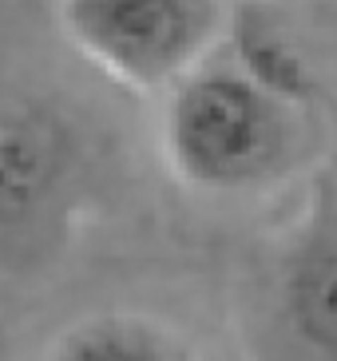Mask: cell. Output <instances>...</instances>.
Here are the masks:
<instances>
[{
  "label": "cell",
  "mask_w": 337,
  "mask_h": 361,
  "mask_svg": "<svg viewBox=\"0 0 337 361\" xmlns=\"http://www.w3.org/2000/svg\"><path fill=\"white\" fill-rule=\"evenodd\" d=\"M163 96V155L195 191H258L294 159L298 107L266 92L238 64L211 68L202 60Z\"/></svg>",
  "instance_id": "cell-1"
},
{
  "label": "cell",
  "mask_w": 337,
  "mask_h": 361,
  "mask_svg": "<svg viewBox=\"0 0 337 361\" xmlns=\"http://www.w3.org/2000/svg\"><path fill=\"white\" fill-rule=\"evenodd\" d=\"M226 0H60V28L107 80L167 92L226 36Z\"/></svg>",
  "instance_id": "cell-2"
},
{
  "label": "cell",
  "mask_w": 337,
  "mask_h": 361,
  "mask_svg": "<svg viewBox=\"0 0 337 361\" xmlns=\"http://www.w3.org/2000/svg\"><path fill=\"white\" fill-rule=\"evenodd\" d=\"M75 171L72 128L40 104H0V234L48 219Z\"/></svg>",
  "instance_id": "cell-3"
},
{
  "label": "cell",
  "mask_w": 337,
  "mask_h": 361,
  "mask_svg": "<svg viewBox=\"0 0 337 361\" xmlns=\"http://www.w3.org/2000/svg\"><path fill=\"white\" fill-rule=\"evenodd\" d=\"M282 314L306 350L337 357V202L314 207L286 255Z\"/></svg>",
  "instance_id": "cell-4"
},
{
  "label": "cell",
  "mask_w": 337,
  "mask_h": 361,
  "mask_svg": "<svg viewBox=\"0 0 337 361\" xmlns=\"http://www.w3.org/2000/svg\"><path fill=\"white\" fill-rule=\"evenodd\" d=\"M222 40H231L234 64L243 68L250 80H258L266 92L282 96L286 104L302 107L317 92L306 56L298 52V44L266 12L231 8V20H226V36Z\"/></svg>",
  "instance_id": "cell-5"
},
{
  "label": "cell",
  "mask_w": 337,
  "mask_h": 361,
  "mask_svg": "<svg viewBox=\"0 0 337 361\" xmlns=\"http://www.w3.org/2000/svg\"><path fill=\"white\" fill-rule=\"evenodd\" d=\"M52 353L68 361H179L195 350L163 322L139 314H99L63 329L52 341Z\"/></svg>",
  "instance_id": "cell-6"
}]
</instances>
